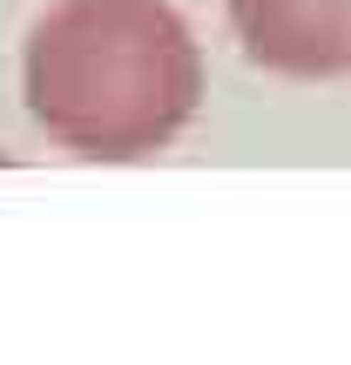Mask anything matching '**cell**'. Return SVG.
I'll list each match as a JSON object with an SVG mask.
<instances>
[{"mask_svg":"<svg viewBox=\"0 0 351 365\" xmlns=\"http://www.w3.org/2000/svg\"><path fill=\"white\" fill-rule=\"evenodd\" d=\"M27 115L81 163H142L189 129L203 48L169 0H54L27 34Z\"/></svg>","mask_w":351,"mask_h":365,"instance_id":"1","label":"cell"},{"mask_svg":"<svg viewBox=\"0 0 351 365\" xmlns=\"http://www.w3.org/2000/svg\"><path fill=\"white\" fill-rule=\"evenodd\" d=\"M230 27L271 75H351V0H230Z\"/></svg>","mask_w":351,"mask_h":365,"instance_id":"2","label":"cell"}]
</instances>
